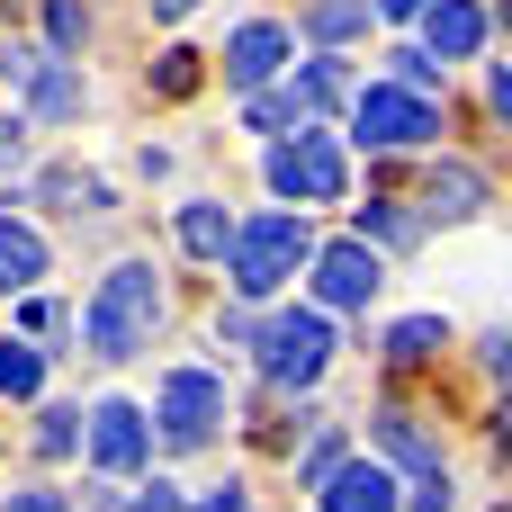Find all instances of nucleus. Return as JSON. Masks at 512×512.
<instances>
[{
	"mask_svg": "<svg viewBox=\"0 0 512 512\" xmlns=\"http://www.w3.org/2000/svg\"><path fill=\"white\" fill-rule=\"evenodd\" d=\"M216 423H225V387H216L207 369H171V378H162V405H153V432H162L171 450H207Z\"/></svg>",
	"mask_w": 512,
	"mask_h": 512,
	"instance_id": "39448f33",
	"label": "nucleus"
},
{
	"mask_svg": "<svg viewBox=\"0 0 512 512\" xmlns=\"http://www.w3.org/2000/svg\"><path fill=\"white\" fill-rule=\"evenodd\" d=\"M45 387V360L27 342H0V396H36Z\"/></svg>",
	"mask_w": 512,
	"mask_h": 512,
	"instance_id": "6ab92c4d",
	"label": "nucleus"
},
{
	"mask_svg": "<svg viewBox=\"0 0 512 512\" xmlns=\"http://www.w3.org/2000/svg\"><path fill=\"white\" fill-rule=\"evenodd\" d=\"M351 135H360V144H378V153H414L423 135H441V117H432V99H405V90H360Z\"/></svg>",
	"mask_w": 512,
	"mask_h": 512,
	"instance_id": "423d86ee",
	"label": "nucleus"
},
{
	"mask_svg": "<svg viewBox=\"0 0 512 512\" xmlns=\"http://www.w3.org/2000/svg\"><path fill=\"white\" fill-rule=\"evenodd\" d=\"M234 243V225H225V207H180V252H198V261H216Z\"/></svg>",
	"mask_w": 512,
	"mask_h": 512,
	"instance_id": "dca6fc26",
	"label": "nucleus"
},
{
	"mask_svg": "<svg viewBox=\"0 0 512 512\" xmlns=\"http://www.w3.org/2000/svg\"><path fill=\"white\" fill-rule=\"evenodd\" d=\"M135 512H180V495H171V486H153V495H135Z\"/></svg>",
	"mask_w": 512,
	"mask_h": 512,
	"instance_id": "c85d7f7f",
	"label": "nucleus"
},
{
	"mask_svg": "<svg viewBox=\"0 0 512 512\" xmlns=\"http://www.w3.org/2000/svg\"><path fill=\"white\" fill-rule=\"evenodd\" d=\"M369 432H378V450H387V468H441V459H432V441H423V423H414V414H378V423H369Z\"/></svg>",
	"mask_w": 512,
	"mask_h": 512,
	"instance_id": "2eb2a0df",
	"label": "nucleus"
},
{
	"mask_svg": "<svg viewBox=\"0 0 512 512\" xmlns=\"http://www.w3.org/2000/svg\"><path fill=\"white\" fill-rule=\"evenodd\" d=\"M324 512H396V477L378 459H342L324 477Z\"/></svg>",
	"mask_w": 512,
	"mask_h": 512,
	"instance_id": "9d476101",
	"label": "nucleus"
},
{
	"mask_svg": "<svg viewBox=\"0 0 512 512\" xmlns=\"http://www.w3.org/2000/svg\"><path fill=\"white\" fill-rule=\"evenodd\" d=\"M18 162V117H0V171Z\"/></svg>",
	"mask_w": 512,
	"mask_h": 512,
	"instance_id": "c756f323",
	"label": "nucleus"
},
{
	"mask_svg": "<svg viewBox=\"0 0 512 512\" xmlns=\"http://www.w3.org/2000/svg\"><path fill=\"white\" fill-rule=\"evenodd\" d=\"M189 9H198V0H153V18H189Z\"/></svg>",
	"mask_w": 512,
	"mask_h": 512,
	"instance_id": "2f4dec72",
	"label": "nucleus"
},
{
	"mask_svg": "<svg viewBox=\"0 0 512 512\" xmlns=\"http://www.w3.org/2000/svg\"><path fill=\"white\" fill-rule=\"evenodd\" d=\"M72 441H81V414H72V405H54V414L36 423V450H45V459H63Z\"/></svg>",
	"mask_w": 512,
	"mask_h": 512,
	"instance_id": "5701e85b",
	"label": "nucleus"
},
{
	"mask_svg": "<svg viewBox=\"0 0 512 512\" xmlns=\"http://www.w3.org/2000/svg\"><path fill=\"white\" fill-rule=\"evenodd\" d=\"M81 432H90V459H99V468H117V477L153 459V423H144V414H135L126 396H99Z\"/></svg>",
	"mask_w": 512,
	"mask_h": 512,
	"instance_id": "0eeeda50",
	"label": "nucleus"
},
{
	"mask_svg": "<svg viewBox=\"0 0 512 512\" xmlns=\"http://www.w3.org/2000/svg\"><path fill=\"white\" fill-rule=\"evenodd\" d=\"M45 198H54V207H72V216H81V207H108V189H99V180H81V171H54V180H45Z\"/></svg>",
	"mask_w": 512,
	"mask_h": 512,
	"instance_id": "4be33fe9",
	"label": "nucleus"
},
{
	"mask_svg": "<svg viewBox=\"0 0 512 512\" xmlns=\"http://www.w3.org/2000/svg\"><path fill=\"white\" fill-rule=\"evenodd\" d=\"M45 36H54V45H81V36H90V9H81V0H45Z\"/></svg>",
	"mask_w": 512,
	"mask_h": 512,
	"instance_id": "b1692460",
	"label": "nucleus"
},
{
	"mask_svg": "<svg viewBox=\"0 0 512 512\" xmlns=\"http://www.w3.org/2000/svg\"><path fill=\"white\" fill-rule=\"evenodd\" d=\"M198 512H243V486H216V495H207Z\"/></svg>",
	"mask_w": 512,
	"mask_h": 512,
	"instance_id": "cd10ccee",
	"label": "nucleus"
},
{
	"mask_svg": "<svg viewBox=\"0 0 512 512\" xmlns=\"http://www.w3.org/2000/svg\"><path fill=\"white\" fill-rule=\"evenodd\" d=\"M0 512H72V504H63V495H45V486H36V495H9V504H0Z\"/></svg>",
	"mask_w": 512,
	"mask_h": 512,
	"instance_id": "bb28decb",
	"label": "nucleus"
},
{
	"mask_svg": "<svg viewBox=\"0 0 512 512\" xmlns=\"http://www.w3.org/2000/svg\"><path fill=\"white\" fill-rule=\"evenodd\" d=\"M153 90H162V99H189V90H198V54H189V45H171V54H162V72H153Z\"/></svg>",
	"mask_w": 512,
	"mask_h": 512,
	"instance_id": "412c9836",
	"label": "nucleus"
},
{
	"mask_svg": "<svg viewBox=\"0 0 512 512\" xmlns=\"http://www.w3.org/2000/svg\"><path fill=\"white\" fill-rule=\"evenodd\" d=\"M432 351H450V324H441V315H405V324L387 333V369H423Z\"/></svg>",
	"mask_w": 512,
	"mask_h": 512,
	"instance_id": "ddd939ff",
	"label": "nucleus"
},
{
	"mask_svg": "<svg viewBox=\"0 0 512 512\" xmlns=\"http://www.w3.org/2000/svg\"><path fill=\"white\" fill-rule=\"evenodd\" d=\"M27 81H36V108H45V117H72V108H81V81H72L63 63H36Z\"/></svg>",
	"mask_w": 512,
	"mask_h": 512,
	"instance_id": "a211bd4d",
	"label": "nucleus"
},
{
	"mask_svg": "<svg viewBox=\"0 0 512 512\" xmlns=\"http://www.w3.org/2000/svg\"><path fill=\"white\" fill-rule=\"evenodd\" d=\"M306 27H315L324 45H342V36H360V27H369V0H315V9H306Z\"/></svg>",
	"mask_w": 512,
	"mask_h": 512,
	"instance_id": "f3484780",
	"label": "nucleus"
},
{
	"mask_svg": "<svg viewBox=\"0 0 512 512\" xmlns=\"http://www.w3.org/2000/svg\"><path fill=\"white\" fill-rule=\"evenodd\" d=\"M423 198H432V216H477V207H486V171H468V162H441V171L423 180Z\"/></svg>",
	"mask_w": 512,
	"mask_h": 512,
	"instance_id": "f8f14e48",
	"label": "nucleus"
},
{
	"mask_svg": "<svg viewBox=\"0 0 512 512\" xmlns=\"http://www.w3.org/2000/svg\"><path fill=\"white\" fill-rule=\"evenodd\" d=\"M234 288L243 297H279L306 261H315V234H306V216H252V225H234Z\"/></svg>",
	"mask_w": 512,
	"mask_h": 512,
	"instance_id": "f03ea898",
	"label": "nucleus"
},
{
	"mask_svg": "<svg viewBox=\"0 0 512 512\" xmlns=\"http://www.w3.org/2000/svg\"><path fill=\"white\" fill-rule=\"evenodd\" d=\"M270 189H279V198H297V207H333V198L351 189V162H342V144H333V135H297V144H279V153H270Z\"/></svg>",
	"mask_w": 512,
	"mask_h": 512,
	"instance_id": "20e7f679",
	"label": "nucleus"
},
{
	"mask_svg": "<svg viewBox=\"0 0 512 512\" xmlns=\"http://www.w3.org/2000/svg\"><path fill=\"white\" fill-rule=\"evenodd\" d=\"M153 324H162V279H153V261H117V270L99 279V297L81 306V342H90L99 360L144 351Z\"/></svg>",
	"mask_w": 512,
	"mask_h": 512,
	"instance_id": "f257e3e1",
	"label": "nucleus"
},
{
	"mask_svg": "<svg viewBox=\"0 0 512 512\" xmlns=\"http://www.w3.org/2000/svg\"><path fill=\"white\" fill-rule=\"evenodd\" d=\"M333 468H342V432L324 423V432H315V450H306V486H324Z\"/></svg>",
	"mask_w": 512,
	"mask_h": 512,
	"instance_id": "393cba45",
	"label": "nucleus"
},
{
	"mask_svg": "<svg viewBox=\"0 0 512 512\" xmlns=\"http://www.w3.org/2000/svg\"><path fill=\"white\" fill-rule=\"evenodd\" d=\"M423 36H432V63H468L486 45V9L477 0H432L423 9Z\"/></svg>",
	"mask_w": 512,
	"mask_h": 512,
	"instance_id": "9b49d317",
	"label": "nucleus"
},
{
	"mask_svg": "<svg viewBox=\"0 0 512 512\" xmlns=\"http://www.w3.org/2000/svg\"><path fill=\"white\" fill-rule=\"evenodd\" d=\"M378 9H387V18H423L432 0H378Z\"/></svg>",
	"mask_w": 512,
	"mask_h": 512,
	"instance_id": "7c9ffc66",
	"label": "nucleus"
},
{
	"mask_svg": "<svg viewBox=\"0 0 512 512\" xmlns=\"http://www.w3.org/2000/svg\"><path fill=\"white\" fill-rule=\"evenodd\" d=\"M279 63H288V27L252 18V27H234V36H225V81H234V90H261Z\"/></svg>",
	"mask_w": 512,
	"mask_h": 512,
	"instance_id": "1a4fd4ad",
	"label": "nucleus"
},
{
	"mask_svg": "<svg viewBox=\"0 0 512 512\" xmlns=\"http://www.w3.org/2000/svg\"><path fill=\"white\" fill-rule=\"evenodd\" d=\"M36 279H45V243L0 216V297H9V288H36Z\"/></svg>",
	"mask_w": 512,
	"mask_h": 512,
	"instance_id": "4468645a",
	"label": "nucleus"
},
{
	"mask_svg": "<svg viewBox=\"0 0 512 512\" xmlns=\"http://www.w3.org/2000/svg\"><path fill=\"white\" fill-rule=\"evenodd\" d=\"M378 279H387V270H378L369 243H324V252H315V297H324V306H369Z\"/></svg>",
	"mask_w": 512,
	"mask_h": 512,
	"instance_id": "6e6552de",
	"label": "nucleus"
},
{
	"mask_svg": "<svg viewBox=\"0 0 512 512\" xmlns=\"http://www.w3.org/2000/svg\"><path fill=\"white\" fill-rule=\"evenodd\" d=\"M387 63H396V81H387V90H405V99H432V90H441V63H432V54H414V45H405V54H387Z\"/></svg>",
	"mask_w": 512,
	"mask_h": 512,
	"instance_id": "aec40b11",
	"label": "nucleus"
},
{
	"mask_svg": "<svg viewBox=\"0 0 512 512\" xmlns=\"http://www.w3.org/2000/svg\"><path fill=\"white\" fill-rule=\"evenodd\" d=\"M396 512H450V477L423 468V477H414V504H396Z\"/></svg>",
	"mask_w": 512,
	"mask_h": 512,
	"instance_id": "a878e982",
	"label": "nucleus"
},
{
	"mask_svg": "<svg viewBox=\"0 0 512 512\" xmlns=\"http://www.w3.org/2000/svg\"><path fill=\"white\" fill-rule=\"evenodd\" d=\"M324 360H333V324H324L315 306H297V315H270V324H261V369H270V387H315V378H324Z\"/></svg>",
	"mask_w": 512,
	"mask_h": 512,
	"instance_id": "7ed1b4c3",
	"label": "nucleus"
}]
</instances>
